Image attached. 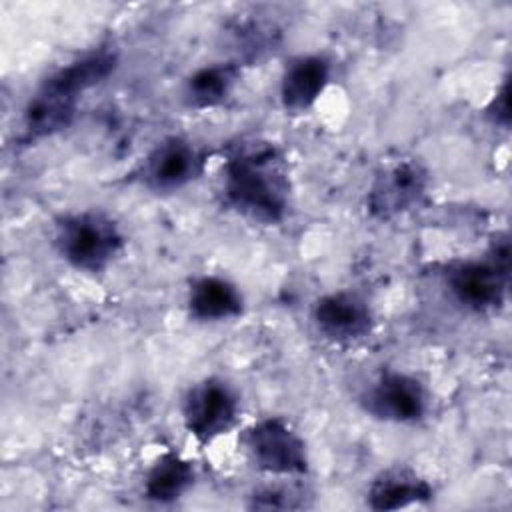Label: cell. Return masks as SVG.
<instances>
[{
  "label": "cell",
  "instance_id": "6da1fadb",
  "mask_svg": "<svg viewBox=\"0 0 512 512\" xmlns=\"http://www.w3.org/2000/svg\"><path fill=\"white\" fill-rule=\"evenodd\" d=\"M222 198L234 212L262 222H282L290 206V180L282 152L262 140L238 144L222 166Z\"/></svg>",
  "mask_w": 512,
  "mask_h": 512
},
{
  "label": "cell",
  "instance_id": "7a4b0ae2",
  "mask_svg": "<svg viewBox=\"0 0 512 512\" xmlns=\"http://www.w3.org/2000/svg\"><path fill=\"white\" fill-rule=\"evenodd\" d=\"M116 64L118 54L108 46H100L56 68L24 108V140H40L68 128L76 116L82 94L102 84L114 72Z\"/></svg>",
  "mask_w": 512,
  "mask_h": 512
},
{
  "label": "cell",
  "instance_id": "3957f363",
  "mask_svg": "<svg viewBox=\"0 0 512 512\" xmlns=\"http://www.w3.org/2000/svg\"><path fill=\"white\" fill-rule=\"evenodd\" d=\"M54 246L60 258L78 272H104L122 252L124 234L100 210L62 214L54 224Z\"/></svg>",
  "mask_w": 512,
  "mask_h": 512
},
{
  "label": "cell",
  "instance_id": "277c9868",
  "mask_svg": "<svg viewBox=\"0 0 512 512\" xmlns=\"http://www.w3.org/2000/svg\"><path fill=\"white\" fill-rule=\"evenodd\" d=\"M450 296L472 312H492L504 304L510 282V246L498 242L486 258L462 260L444 274Z\"/></svg>",
  "mask_w": 512,
  "mask_h": 512
},
{
  "label": "cell",
  "instance_id": "5b68a950",
  "mask_svg": "<svg viewBox=\"0 0 512 512\" xmlns=\"http://www.w3.org/2000/svg\"><path fill=\"white\" fill-rule=\"evenodd\" d=\"M252 462L278 476L308 472V452L302 436L282 416H268L252 424L242 438Z\"/></svg>",
  "mask_w": 512,
  "mask_h": 512
},
{
  "label": "cell",
  "instance_id": "8992f818",
  "mask_svg": "<svg viewBox=\"0 0 512 512\" xmlns=\"http://www.w3.org/2000/svg\"><path fill=\"white\" fill-rule=\"evenodd\" d=\"M240 402L234 388L216 376L188 388L182 400V422L198 444H210L226 434L238 418Z\"/></svg>",
  "mask_w": 512,
  "mask_h": 512
},
{
  "label": "cell",
  "instance_id": "52a82bcc",
  "mask_svg": "<svg viewBox=\"0 0 512 512\" xmlns=\"http://www.w3.org/2000/svg\"><path fill=\"white\" fill-rule=\"evenodd\" d=\"M428 190V172L418 160H394L374 176L366 206L376 220H394L416 208Z\"/></svg>",
  "mask_w": 512,
  "mask_h": 512
},
{
  "label": "cell",
  "instance_id": "ba28073f",
  "mask_svg": "<svg viewBox=\"0 0 512 512\" xmlns=\"http://www.w3.org/2000/svg\"><path fill=\"white\" fill-rule=\"evenodd\" d=\"M362 406L378 420L416 424L424 418L428 400L418 378L400 370H382L362 392Z\"/></svg>",
  "mask_w": 512,
  "mask_h": 512
},
{
  "label": "cell",
  "instance_id": "9c48e42d",
  "mask_svg": "<svg viewBox=\"0 0 512 512\" xmlns=\"http://www.w3.org/2000/svg\"><path fill=\"white\" fill-rule=\"evenodd\" d=\"M204 154L184 136H166L154 144L142 164V180L158 192L188 186L204 170Z\"/></svg>",
  "mask_w": 512,
  "mask_h": 512
},
{
  "label": "cell",
  "instance_id": "30bf717a",
  "mask_svg": "<svg viewBox=\"0 0 512 512\" xmlns=\"http://www.w3.org/2000/svg\"><path fill=\"white\" fill-rule=\"evenodd\" d=\"M312 320L318 332L336 344H352L372 332V312L368 302L356 292L340 290L316 300Z\"/></svg>",
  "mask_w": 512,
  "mask_h": 512
},
{
  "label": "cell",
  "instance_id": "8fae6325",
  "mask_svg": "<svg viewBox=\"0 0 512 512\" xmlns=\"http://www.w3.org/2000/svg\"><path fill=\"white\" fill-rule=\"evenodd\" d=\"M330 62L320 54L296 56L280 78V102L288 112H306L330 82Z\"/></svg>",
  "mask_w": 512,
  "mask_h": 512
},
{
  "label": "cell",
  "instance_id": "7c38bea8",
  "mask_svg": "<svg viewBox=\"0 0 512 512\" xmlns=\"http://www.w3.org/2000/svg\"><path fill=\"white\" fill-rule=\"evenodd\" d=\"M188 312L200 322H224L242 314L240 290L222 276H200L188 290Z\"/></svg>",
  "mask_w": 512,
  "mask_h": 512
},
{
  "label": "cell",
  "instance_id": "4fadbf2b",
  "mask_svg": "<svg viewBox=\"0 0 512 512\" xmlns=\"http://www.w3.org/2000/svg\"><path fill=\"white\" fill-rule=\"evenodd\" d=\"M432 498V486L410 468H388L380 472L368 488L372 510H398Z\"/></svg>",
  "mask_w": 512,
  "mask_h": 512
},
{
  "label": "cell",
  "instance_id": "5bb4252c",
  "mask_svg": "<svg viewBox=\"0 0 512 512\" xmlns=\"http://www.w3.org/2000/svg\"><path fill=\"white\" fill-rule=\"evenodd\" d=\"M240 68L234 62H216L194 70L184 84V102L194 110L220 106L236 86Z\"/></svg>",
  "mask_w": 512,
  "mask_h": 512
},
{
  "label": "cell",
  "instance_id": "9a60e30c",
  "mask_svg": "<svg viewBox=\"0 0 512 512\" xmlns=\"http://www.w3.org/2000/svg\"><path fill=\"white\" fill-rule=\"evenodd\" d=\"M194 482L192 464L176 452H164L148 470L144 496L158 504L178 500Z\"/></svg>",
  "mask_w": 512,
  "mask_h": 512
},
{
  "label": "cell",
  "instance_id": "2e32d148",
  "mask_svg": "<svg viewBox=\"0 0 512 512\" xmlns=\"http://www.w3.org/2000/svg\"><path fill=\"white\" fill-rule=\"evenodd\" d=\"M250 508L258 510H292V508H302L304 500L302 494H296L292 488L284 486H264L258 488L250 496Z\"/></svg>",
  "mask_w": 512,
  "mask_h": 512
},
{
  "label": "cell",
  "instance_id": "e0dca14e",
  "mask_svg": "<svg viewBox=\"0 0 512 512\" xmlns=\"http://www.w3.org/2000/svg\"><path fill=\"white\" fill-rule=\"evenodd\" d=\"M486 116L496 126H502V128L510 126V82H508V78L502 82L500 90L494 94V98L486 106Z\"/></svg>",
  "mask_w": 512,
  "mask_h": 512
}]
</instances>
